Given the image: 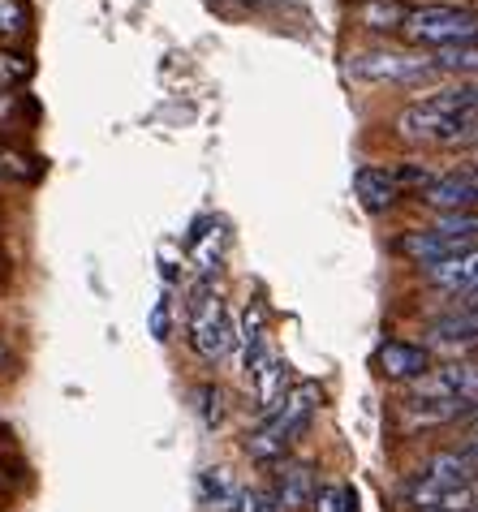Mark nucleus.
I'll list each match as a JSON object with an SVG mask.
<instances>
[{"label":"nucleus","mask_w":478,"mask_h":512,"mask_svg":"<svg viewBox=\"0 0 478 512\" xmlns=\"http://www.w3.org/2000/svg\"><path fill=\"white\" fill-rule=\"evenodd\" d=\"M397 134L418 147H466L478 142V78L435 91L397 112Z\"/></svg>","instance_id":"f257e3e1"},{"label":"nucleus","mask_w":478,"mask_h":512,"mask_svg":"<svg viewBox=\"0 0 478 512\" xmlns=\"http://www.w3.org/2000/svg\"><path fill=\"white\" fill-rule=\"evenodd\" d=\"M315 409H319V388H315V383H298V388H293L276 409H267V414H263L259 431L246 439V452L255 461H280L306 435Z\"/></svg>","instance_id":"f03ea898"},{"label":"nucleus","mask_w":478,"mask_h":512,"mask_svg":"<svg viewBox=\"0 0 478 512\" xmlns=\"http://www.w3.org/2000/svg\"><path fill=\"white\" fill-rule=\"evenodd\" d=\"M401 35L410 44L423 48H448V44H466V39H478V9L470 5H423L405 13Z\"/></svg>","instance_id":"7ed1b4c3"},{"label":"nucleus","mask_w":478,"mask_h":512,"mask_svg":"<svg viewBox=\"0 0 478 512\" xmlns=\"http://www.w3.org/2000/svg\"><path fill=\"white\" fill-rule=\"evenodd\" d=\"M190 340L212 362H220L237 345V327L229 319V310H224L220 293L212 289V280L194 284V293H190Z\"/></svg>","instance_id":"20e7f679"},{"label":"nucleus","mask_w":478,"mask_h":512,"mask_svg":"<svg viewBox=\"0 0 478 512\" xmlns=\"http://www.w3.org/2000/svg\"><path fill=\"white\" fill-rule=\"evenodd\" d=\"M349 78L358 82H397V87H427L435 78L431 56H414V52H354L349 56Z\"/></svg>","instance_id":"39448f33"},{"label":"nucleus","mask_w":478,"mask_h":512,"mask_svg":"<svg viewBox=\"0 0 478 512\" xmlns=\"http://www.w3.org/2000/svg\"><path fill=\"white\" fill-rule=\"evenodd\" d=\"M319 495V482H315V469L306 461H285L276 469V487H272V500L280 512H298V508H311Z\"/></svg>","instance_id":"423d86ee"},{"label":"nucleus","mask_w":478,"mask_h":512,"mask_svg":"<svg viewBox=\"0 0 478 512\" xmlns=\"http://www.w3.org/2000/svg\"><path fill=\"white\" fill-rule=\"evenodd\" d=\"M423 203L440 207V211H470L478 203V168H461V173L435 177L423 190Z\"/></svg>","instance_id":"0eeeda50"},{"label":"nucleus","mask_w":478,"mask_h":512,"mask_svg":"<svg viewBox=\"0 0 478 512\" xmlns=\"http://www.w3.org/2000/svg\"><path fill=\"white\" fill-rule=\"evenodd\" d=\"M375 366H379V375L384 379L414 383V379H423L431 371V358H427V349L410 345V340H384L379 353H375Z\"/></svg>","instance_id":"6e6552de"},{"label":"nucleus","mask_w":478,"mask_h":512,"mask_svg":"<svg viewBox=\"0 0 478 512\" xmlns=\"http://www.w3.org/2000/svg\"><path fill=\"white\" fill-rule=\"evenodd\" d=\"M423 276H427L431 284H440V289H448V293L470 289L474 276H478V246H457L453 254H444V259L427 263Z\"/></svg>","instance_id":"1a4fd4ad"},{"label":"nucleus","mask_w":478,"mask_h":512,"mask_svg":"<svg viewBox=\"0 0 478 512\" xmlns=\"http://www.w3.org/2000/svg\"><path fill=\"white\" fill-rule=\"evenodd\" d=\"M354 194L367 211H388L401 198L397 173H388V168H379V164H362L354 173Z\"/></svg>","instance_id":"9d476101"},{"label":"nucleus","mask_w":478,"mask_h":512,"mask_svg":"<svg viewBox=\"0 0 478 512\" xmlns=\"http://www.w3.org/2000/svg\"><path fill=\"white\" fill-rule=\"evenodd\" d=\"M418 478H427L431 487H440V491H457V487L478 482V465H474L470 452H435Z\"/></svg>","instance_id":"9b49d317"},{"label":"nucleus","mask_w":478,"mask_h":512,"mask_svg":"<svg viewBox=\"0 0 478 512\" xmlns=\"http://www.w3.org/2000/svg\"><path fill=\"white\" fill-rule=\"evenodd\" d=\"M224 241H229V233H224V224L216 220H203L194 224L190 233V254H194V267H199V276L207 280L212 272H220V259H224Z\"/></svg>","instance_id":"f8f14e48"},{"label":"nucleus","mask_w":478,"mask_h":512,"mask_svg":"<svg viewBox=\"0 0 478 512\" xmlns=\"http://www.w3.org/2000/svg\"><path fill=\"white\" fill-rule=\"evenodd\" d=\"M250 379H255V401H259L263 414H267V409H276L289 396V366L280 358H267V353H263L259 366L250 371Z\"/></svg>","instance_id":"ddd939ff"},{"label":"nucleus","mask_w":478,"mask_h":512,"mask_svg":"<svg viewBox=\"0 0 478 512\" xmlns=\"http://www.w3.org/2000/svg\"><path fill=\"white\" fill-rule=\"evenodd\" d=\"M263 323H267L263 302H250V306H246V315H242V327H237V345H233V349H242L246 375L255 371L259 358H263Z\"/></svg>","instance_id":"4468645a"},{"label":"nucleus","mask_w":478,"mask_h":512,"mask_svg":"<svg viewBox=\"0 0 478 512\" xmlns=\"http://www.w3.org/2000/svg\"><path fill=\"white\" fill-rule=\"evenodd\" d=\"M397 250L405 254V259H414V263H435V259H444V254H453L457 250V241H448L444 233H435V229H414V233H405L397 241Z\"/></svg>","instance_id":"2eb2a0df"},{"label":"nucleus","mask_w":478,"mask_h":512,"mask_svg":"<svg viewBox=\"0 0 478 512\" xmlns=\"http://www.w3.org/2000/svg\"><path fill=\"white\" fill-rule=\"evenodd\" d=\"M405 5H397V0H358L354 5V18L358 26H367V31H401L405 26Z\"/></svg>","instance_id":"dca6fc26"},{"label":"nucleus","mask_w":478,"mask_h":512,"mask_svg":"<svg viewBox=\"0 0 478 512\" xmlns=\"http://www.w3.org/2000/svg\"><path fill=\"white\" fill-rule=\"evenodd\" d=\"M431 65H435V74L478 78V39H466V44H448V48H435Z\"/></svg>","instance_id":"f3484780"},{"label":"nucleus","mask_w":478,"mask_h":512,"mask_svg":"<svg viewBox=\"0 0 478 512\" xmlns=\"http://www.w3.org/2000/svg\"><path fill=\"white\" fill-rule=\"evenodd\" d=\"M233 491H237V482H233V474L229 469H203L199 474V504L203 508H212V512H220L224 504L233 500Z\"/></svg>","instance_id":"a211bd4d"},{"label":"nucleus","mask_w":478,"mask_h":512,"mask_svg":"<svg viewBox=\"0 0 478 512\" xmlns=\"http://www.w3.org/2000/svg\"><path fill=\"white\" fill-rule=\"evenodd\" d=\"M26 78H31V61L18 52H0V95L18 91Z\"/></svg>","instance_id":"6ab92c4d"},{"label":"nucleus","mask_w":478,"mask_h":512,"mask_svg":"<svg viewBox=\"0 0 478 512\" xmlns=\"http://www.w3.org/2000/svg\"><path fill=\"white\" fill-rule=\"evenodd\" d=\"M194 401H199V418L207 431H216V426L224 422V392L216 388V383H203L199 392H194Z\"/></svg>","instance_id":"aec40b11"},{"label":"nucleus","mask_w":478,"mask_h":512,"mask_svg":"<svg viewBox=\"0 0 478 512\" xmlns=\"http://www.w3.org/2000/svg\"><path fill=\"white\" fill-rule=\"evenodd\" d=\"M220 512H280L276 500H272V491H250V487H237L233 491V500L224 504Z\"/></svg>","instance_id":"412c9836"},{"label":"nucleus","mask_w":478,"mask_h":512,"mask_svg":"<svg viewBox=\"0 0 478 512\" xmlns=\"http://www.w3.org/2000/svg\"><path fill=\"white\" fill-rule=\"evenodd\" d=\"M22 31H26L22 0H0V35H22Z\"/></svg>","instance_id":"4be33fe9"},{"label":"nucleus","mask_w":478,"mask_h":512,"mask_svg":"<svg viewBox=\"0 0 478 512\" xmlns=\"http://www.w3.org/2000/svg\"><path fill=\"white\" fill-rule=\"evenodd\" d=\"M345 504H349V491L341 487H328L315 495V512H345Z\"/></svg>","instance_id":"5701e85b"},{"label":"nucleus","mask_w":478,"mask_h":512,"mask_svg":"<svg viewBox=\"0 0 478 512\" xmlns=\"http://www.w3.org/2000/svg\"><path fill=\"white\" fill-rule=\"evenodd\" d=\"M147 327H151V336H156V340H168V297H160V302L151 306Z\"/></svg>","instance_id":"b1692460"},{"label":"nucleus","mask_w":478,"mask_h":512,"mask_svg":"<svg viewBox=\"0 0 478 512\" xmlns=\"http://www.w3.org/2000/svg\"><path fill=\"white\" fill-rule=\"evenodd\" d=\"M431 181H435V177L427 173V168H414V164H405L401 173H397V186H423V190H427Z\"/></svg>","instance_id":"393cba45"},{"label":"nucleus","mask_w":478,"mask_h":512,"mask_svg":"<svg viewBox=\"0 0 478 512\" xmlns=\"http://www.w3.org/2000/svg\"><path fill=\"white\" fill-rule=\"evenodd\" d=\"M474 414V422H470V435H474V444H478V409H470Z\"/></svg>","instance_id":"a878e982"},{"label":"nucleus","mask_w":478,"mask_h":512,"mask_svg":"<svg viewBox=\"0 0 478 512\" xmlns=\"http://www.w3.org/2000/svg\"><path fill=\"white\" fill-rule=\"evenodd\" d=\"M9 362V345H5V340H0V366H5Z\"/></svg>","instance_id":"bb28decb"},{"label":"nucleus","mask_w":478,"mask_h":512,"mask_svg":"<svg viewBox=\"0 0 478 512\" xmlns=\"http://www.w3.org/2000/svg\"><path fill=\"white\" fill-rule=\"evenodd\" d=\"M0 173H5V168H0Z\"/></svg>","instance_id":"cd10ccee"}]
</instances>
